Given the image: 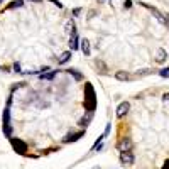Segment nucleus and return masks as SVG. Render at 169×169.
Listing matches in <instances>:
<instances>
[{
  "mask_svg": "<svg viewBox=\"0 0 169 169\" xmlns=\"http://www.w3.org/2000/svg\"><path fill=\"white\" fill-rule=\"evenodd\" d=\"M91 117H93V112H88V117H86V118H81V120H80V125L81 127H86V125H88V122L91 120Z\"/></svg>",
  "mask_w": 169,
  "mask_h": 169,
  "instance_id": "nucleus-13",
  "label": "nucleus"
},
{
  "mask_svg": "<svg viewBox=\"0 0 169 169\" xmlns=\"http://www.w3.org/2000/svg\"><path fill=\"white\" fill-rule=\"evenodd\" d=\"M10 144H12V147L15 149L19 154H25V152H27V145H25V142H22L21 139H10Z\"/></svg>",
  "mask_w": 169,
  "mask_h": 169,
  "instance_id": "nucleus-3",
  "label": "nucleus"
},
{
  "mask_svg": "<svg viewBox=\"0 0 169 169\" xmlns=\"http://www.w3.org/2000/svg\"><path fill=\"white\" fill-rule=\"evenodd\" d=\"M118 149H120V152L130 151V149H132V140L129 139V137H125V139H122V140H120V142H118Z\"/></svg>",
  "mask_w": 169,
  "mask_h": 169,
  "instance_id": "nucleus-6",
  "label": "nucleus"
},
{
  "mask_svg": "<svg viewBox=\"0 0 169 169\" xmlns=\"http://www.w3.org/2000/svg\"><path fill=\"white\" fill-rule=\"evenodd\" d=\"M81 51H83L84 56H90V42L86 41V39H83V41H81Z\"/></svg>",
  "mask_w": 169,
  "mask_h": 169,
  "instance_id": "nucleus-10",
  "label": "nucleus"
},
{
  "mask_svg": "<svg viewBox=\"0 0 169 169\" xmlns=\"http://www.w3.org/2000/svg\"><path fill=\"white\" fill-rule=\"evenodd\" d=\"M97 107V97H95V90L90 83H86L84 86V108L88 112H93Z\"/></svg>",
  "mask_w": 169,
  "mask_h": 169,
  "instance_id": "nucleus-1",
  "label": "nucleus"
},
{
  "mask_svg": "<svg viewBox=\"0 0 169 169\" xmlns=\"http://www.w3.org/2000/svg\"><path fill=\"white\" fill-rule=\"evenodd\" d=\"M51 2H53V4H54V5H58L59 8L63 7V4H61V2H59V0H51Z\"/></svg>",
  "mask_w": 169,
  "mask_h": 169,
  "instance_id": "nucleus-19",
  "label": "nucleus"
},
{
  "mask_svg": "<svg viewBox=\"0 0 169 169\" xmlns=\"http://www.w3.org/2000/svg\"><path fill=\"white\" fill-rule=\"evenodd\" d=\"M159 75H161V76H166V78H167V76H169V68H164V69H161Z\"/></svg>",
  "mask_w": 169,
  "mask_h": 169,
  "instance_id": "nucleus-17",
  "label": "nucleus"
},
{
  "mask_svg": "<svg viewBox=\"0 0 169 169\" xmlns=\"http://www.w3.org/2000/svg\"><path fill=\"white\" fill-rule=\"evenodd\" d=\"M30 2H36V4H39V2H42V0H30Z\"/></svg>",
  "mask_w": 169,
  "mask_h": 169,
  "instance_id": "nucleus-23",
  "label": "nucleus"
},
{
  "mask_svg": "<svg viewBox=\"0 0 169 169\" xmlns=\"http://www.w3.org/2000/svg\"><path fill=\"white\" fill-rule=\"evenodd\" d=\"M162 169H169V161H166L164 166H162Z\"/></svg>",
  "mask_w": 169,
  "mask_h": 169,
  "instance_id": "nucleus-22",
  "label": "nucleus"
},
{
  "mask_svg": "<svg viewBox=\"0 0 169 169\" xmlns=\"http://www.w3.org/2000/svg\"><path fill=\"white\" fill-rule=\"evenodd\" d=\"M115 78H117V80H120V81H127V80H130V75H129V73H125V71H118L117 75H115Z\"/></svg>",
  "mask_w": 169,
  "mask_h": 169,
  "instance_id": "nucleus-11",
  "label": "nucleus"
},
{
  "mask_svg": "<svg viewBox=\"0 0 169 169\" xmlns=\"http://www.w3.org/2000/svg\"><path fill=\"white\" fill-rule=\"evenodd\" d=\"M78 36L76 34H71V39H69V46H71V51H75V49H78L80 47V44H78Z\"/></svg>",
  "mask_w": 169,
  "mask_h": 169,
  "instance_id": "nucleus-8",
  "label": "nucleus"
},
{
  "mask_svg": "<svg viewBox=\"0 0 169 169\" xmlns=\"http://www.w3.org/2000/svg\"><path fill=\"white\" fill-rule=\"evenodd\" d=\"M68 73H69V75H73V76H75V80H78V81H80L81 78H83V76H81L80 73L76 71V69H68Z\"/></svg>",
  "mask_w": 169,
  "mask_h": 169,
  "instance_id": "nucleus-15",
  "label": "nucleus"
},
{
  "mask_svg": "<svg viewBox=\"0 0 169 169\" xmlns=\"http://www.w3.org/2000/svg\"><path fill=\"white\" fill-rule=\"evenodd\" d=\"M69 58H71V53H69V51H66V53H63V54H61V58H59V64H64V63H68V61H69Z\"/></svg>",
  "mask_w": 169,
  "mask_h": 169,
  "instance_id": "nucleus-12",
  "label": "nucleus"
},
{
  "mask_svg": "<svg viewBox=\"0 0 169 169\" xmlns=\"http://www.w3.org/2000/svg\"><path fill=\"white\" fill-rule=\"evenodd\" d=\"M2 122H4V134L7 135V137H10V134H12V125H10V112H8V108L4 110Z\"/></svg>",
  "mask_w": 169,
  "mask_h": 169,
  "instance_id": "nucleus-2",
  "label": "nucleus"
},
{
  "mask_svg": "<svg viewBox=\"0 0 169 169\" xmlns=\"http://www.w3.org/2000/svg\"><path fill=\"white\" fill-rule=\"evenodd\" d=\"M162 100H164V103H169V93H164V97H162Z\"/></svg>",
  "mask_w": 169,
  "mask_h": 169,
  "instance_id": "nucleus-18",
  "label": "nucleus"
},
{
  "mask_svg": "<svg viewBox=\"0 0 169 169\" xmlns=\"http://www.w3.org/2000/svg\"><path fill=\"white\" fill-rule=\"evenodd\" d=\"M83 135H84V132H78V134H69V135H66V137H64V142H75V140L81 139Z\"/></svg>",
  "mask_w": 169,
  "mask_h": 169,
  "instance_id": "nucleus-7",
  "label": "nucleus"
},
{
  "mask_svg": "<svg viewBox=\"0 0 169 169\" xmlns=\"http://www.w3.org/2000/svg\"><path fill=\"white\" fill-rule=\"evenodd\" d=\"M166 58H167V53H166L164 49H157V58H156L157 63H164Z\"/></svg>",
  "mask_w": 169,
  "mask_h": 169,
  "instance_id": "nucleus-9",
  "label": "nucleus"
},
{
  "mask_svg": "<svg viewBox=\"0 0 169 169\" xmlns=\"http://www.w3.org/2000/svg\"><path fill=\"white\" fill-rule=\"evenodd\" d=\"M22 5V0H15V2H12V4L8 5V8H14V7H21Z\"/></svg>",
  "mask_w": 169,
  "mask_h": 169,
  "instance_id": "nucleus-16",
  "label": "nucleus"
},
{
  "mask_svg": "<svg viewBox=\"0 0 169 169\" xmlns=\"http://www.w3.org/2000/svg\"><path fill=\"white\" fill-rule=\"evenodd\" d=\"M14 69H15V71H21V64L15 63V64H14Z\"/></svg>",
  "mask_w": 169,
  "mask_h": 169,
  "instance_id": "nucleus-20",
  "label": "nucleus"
},
{
  "mask_svg": "<svg viewBox=\"0 0 169 169\" xmlns=\"http://www.w3.org/2000/svg\"><path fill=\"white\" fill-rule=\"evenodd\" d=\"M120 162L125 166H132L134 164V154L130 151H125V152H120Z\"/></svg>",
  "mask_w": 169,
  "mask_h": 169,
  "instance_id": "nucleus-4",
  "label": "nucleus"
},
{
  "mask_svg": "<svg viewBox=\"0 0 169 169\" xmlns=\"http://www.w3.org/2000/svg\"><path fill=\"white\" fill-rule=\"evenodd\" d=\"M54 76H56V71H49L46 75H41V80H53Z\"/></svg>",
  "mask_w": 169,
  "mask_h": 169,
  "instance_id": "nucleus-14",
  "label": "nucleus"
},
{
  "mask_svg": "<svg viewBox=\"0 0 169 169\" xmlns=\"http://www.w3.org/2000/svg\"><path fill=\"white\" fill-rule=\"evenodd\" d=\"M129 108H130V105H129V101H122V103L118 105V108H117V117H118V118H122L123 115H127Z\"/></svg>",
  "mask_w": 169,
  "mask_h": 169,
  "instance_id": "nucleus-5",
  "label": "nucleus"
},
{
  "mask_svg": "<svg viewBox=\"0 0 169 169\" xmlns=\"http://www.w3.org/2000/svg\"><path fill=\"white\" fill-rule=\"evenodd\" d=\"M164 24L169 25V14H167V15H164Z\"/></svg>",
  "mask_w": 169,
  "mask_h": 169,
  "instance_id": "nucleus-21",
  "label": "nucleus"
}]
</instances>
